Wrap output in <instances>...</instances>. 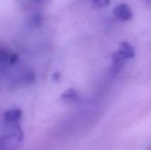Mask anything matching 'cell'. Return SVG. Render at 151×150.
<instances>
[{"instance_id": "obj_5", "label": "cell", "mask_w": 151, "mask_h": 150, "mask_svg": "<svg viewBox=\"0 0 151 150\" xmlns=\"http://www.w3.org/2000/svg\"><path fill=\"white\" fill-rule=\"evenodd\" d=\"M79 96H78V92L73 89H68L66 91L63 93L61 95V99L63 100H66V101H74L78 99Z\"/></svg>"}, {"instance_id": "obj_3", "label": "cell", "mask_w": 151, "mask_h": 150, "mask_svg": "<svg viewBox=\"0 0 151 150\" xmlns=\"http://www.w3.org/2000/svg\"><path fill=\"white\" fill-rule=\"evenodd\" d=\"M114 15L122 21H128L133 16L132 10L131 7L126 4H120L116 6L114 10Z\"/></svg>"}, {"instance_id": "obj_1", "label": "cell", "mask_w": 151, "mask_h": 150, "mask_svg": "<svg viewBox=\"0 0 151 150\" xmlns=\"http://www.w3.org/2000/svg\"><path fill=\"white\" fill-rule=\"evenodd\" d=\"M18 57L15 53L10 52L3 47L0 46V66L13 65L16 63Z\"/></svg>"}, {"instance_id": "obj_2", "label": "cell", "mask_w": 151, "mask_h": 150, "mask_svg": "<svg viewBox=\"0 0 151 150\" xmlns=\"http://www.w3.org/2000/svg\"><path fill=\"white\" fill-rule=\"evenodd\" d=\"M116 53L124 60L131 59L135 56V49L131 44L126 41H122L120 43Z\"/></svg>"}, {"instance_id": "obj_7", "label": "cell", "mask_w": 151, "mask_h": 150, "mask_svg": "<svg viewBox=\"0 0 151 150\" xmlns=\"http://www.w3.org/2000/svg\"><path fill=\"white\" fill-rule=\"evenodd\" d=\"M60 77V74L59 73H57L54 74V77H53V79H54L55 80H58Z\"/></svg>"}, {"instance_id": "obj_6", "label": "cell", "mask_w": 151, "mask_h": 150, "mask_svg": "<svg viewBox=\"0 0 151 150\" xmlns=\"http://www.w3.org/2000/svg\"><path fill=\"white\" fill-rule=\"evenodd\" d=\"M93 5L95 7L102 8L110 4V0H92Z\"/></svg>"}, {"instance_id": "obj_4", "label": "cell", "mask_w": 151, "mask_h": 150, "mask_svg": "<svg viewBox=\"0 0 151 150\" xmlns=\"http://www.w3.org/2000/svg\"><path fill=\"white\" fill-rule=\"evenodd\" d=\"M22 112L20 109H11V110H7L4 113V119L7 123H16L19 121V119L22 117Z\"/></svg>"}]
</instances>
